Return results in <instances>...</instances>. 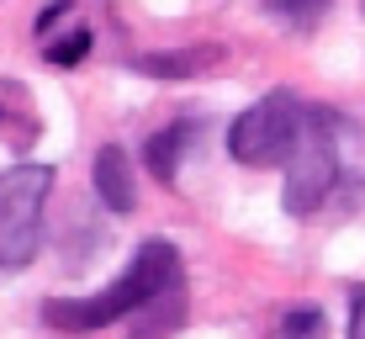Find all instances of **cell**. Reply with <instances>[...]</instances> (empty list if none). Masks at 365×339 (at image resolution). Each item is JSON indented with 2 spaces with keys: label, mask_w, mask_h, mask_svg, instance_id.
Segmentation results:
<instances>
[{
  "label": "cell",
  "mask_w": 365,
  "mask_h": 339,
  "mask_svg": "<svg viewBox=\"0 0 365 339\" xmlns=\"http://www.w3.org/2000/svg\"><path fill=\"white\" fill-rule=\"evenodd\" d=\"M180 318H185V281H175V286H165L159 297H148V303L133 313L128 339H170V329Z\"/></svg>",
  "instance_id": "52a82bcc"
},
{
  "label": "cell",
  "mask_w": 365,
  "mask_h": 339,
  "mask_svg": "<svg viewBox=\"0 0 365 339\" xmlns=\"http://www.w3.org/2000/svg\"><path fill=\"white\" fill-rule=\"evenodd\" d=\"M349 339H365V286H355V308H349Z\"/></svg>",
  "instance_id": "5bb4252c"
},
{
  "label": "cell",
  "mask_w": 365,
  "mask_h": 339,
  "mask_svg": "<svg viewBox=\"0 0 365 339\" xmlns=\"http://www.w3.org/2000/svg\"><path fill=\"white\" fill-rule=\"evenodd\" d=\"M334 111L323 106H302V128L297 143L286 154V186H281V207L292 218H312L323 207V196L339 181V148H334Z\"/></svg>",
  "instance_id": "7a4b0ae2"
},
{
  "label": "cell",
  "mask_w": 365,
  "mask_h": 339,
  "mask_svg": "<svg viewBox=\"0 0 365 339\" xmlns=\"http://www.w3.org/2000/svg\"><path fill=\"white\" fill-rule=\"evenodd\" d=\"M91 48H96L91 27H74V32H64V37H43V59H48V64H58V69H74Z\"/></svg>",
  "instance_id": "30bf717a"
},
{
  "label": "cell",
  "mask_w": 365,
  "mask_h": 339,
  "mask_svg": "<svg viewBox=\"0 0 365 339\" xmlns=\"http://www.w3.org/2000/svg\"><path fill=\"white\" fill-rule=\"evenodd\" d=\"M222 59L217 43H191V48H170V54H138L133 69L138 74H154V80H191V74L212 69Z\"/></svg>",
  "instance_id": "8992f818"
},
{
  "label": "cell",
  "mask_w": 365,
  "mask_h": 339,
  "mask_svg": "<svg viewBox=\"0 0 365 339\" xmlns=\"http://www.w3.org/2000/svg\"><path fill=\"white\" fill-rule=\"evenodd\" d=\"M69 11H74V0H53V6H43V11H37V37H53V27L69 16Z\"/></svg>",
  "instance_id": "4fadbf2b"
},
{
  "label": "cell",
  "mask_w": 365,
  "mask_h": 339,
  "mask_svg": "<svg viewBox=\"0 0 365 339\" xmlns=\"http://www.w3.org/2000/svg\"><path fill=\"white\" fill-rule=\"evenodd\" d=\"M281 339H329V318H323V308H292L281 318Z\"/></svg>",
  "instance_id": "8fae6325"
},
{
  "label": "cell",
  "mask_w": 365,
  "mask_h": 339,
  "mask_svg": "<svg viewBox=\"0 0 365 339\" xmlns=\"http://www.w3.org/2000/svg\"><path fill=\"white\" fill-rule=\"evenodd\" d=\"M191 138H196L191 122H170V128H159V133L143 143V165L154 170L159 181H175V170H180V159H185V148H191Z\"/></svg>",
  "instance_id": "9c48e42d"
},
{
  "label": "cell",
  "mask_w": 365,
  "mask_h": 339,
  "mask_svg": "<svg viewBox=\"0 0 365 339\" xmlns=\"http://www.w3.org/2000/svg\"><path fill=\"white\" fill-rule=\"evenodd\" d=\"M297 128H302V101L292 91H270L265 101L238 111V122L228 128V154L238 165H286Z\"/></svg>",
  "instance_id": "277c9868"
},
{
  "label": "cell",
  "mask_w": 365,
  "mask_h": 339,
  "mask_svg": "<svg viewBox=\"0 0 365 339\" xmlns=\"http://www.w3.org/2000/svg\"><path fill=\"white\" fill-rule=\"evenodd\" d=\"M48 191H53V165L0 170V270H21L37 260Z\"/></svg>",
  "instance_id": "3957f363"
},
{
  "label": "cell",
  "mask_w": 365,
  "mask_h": 339,
  "mask_svg": "<svg viewBox=\"0 0 365 339\" xmlns=\"http://www.w3.org/2000/svg\"><path fill=\"white\" fill-rule=\"evenodd\" d=\"M96 196L117 212V218H128V212H133L138 191H133V159H128V148L106 143L96 154Z\"/></svg>",
  "instance_id": "5b68a950"
},
{
  "label": "cell",
  "mask_w": 365,
  "mask_h": 339,
  "mask_svg": "<svg viewBox=\"0 0 365 339\" xmlns=\"http://www.w3.org/2000/svg\"><path fill=\"white\" fill-rule=\"evenodd\" d=\"M0 138L11 148H32L37 143V111L21 91V80H0Z\"/></svg>",
  "instance_id": "ba28073f"
},
{
  "label": "cell",
  "mask_w": 365,
  "mask_h": 339,
  "mask_svg": "<svg viewBox=\"0 0 365 339\" xmlns=\"http://www.w3.org/2000/svg\"><path fill=\"white\" fill-rule=\"evenodd\" d=\"M265 6L275 11V16H292V21H302V16H318L329 0H265Z\"/></svg>",
  "instance_id": "7c38bea8"
},
{
  "label": "cell",
  "mask_w": 365,
  "mask_h": 339,
  "mask_svg": "<svg viewBox=\"0 0 365 339\" xmlns=\"http://www.w3.org/2000/svg\"><path fill=\"white\" fill-rule=\"evenodd\" d=\"M185 281V265H180V249L165 244V238H148V244L133 249V265L96 297H58V303L43 308V318L53 329H69V334H85V329H106L117 318H133L148 297H159L165 286Z\"/></svg>",
  "instance_id": "6da1fadb"
}]
</instances>
